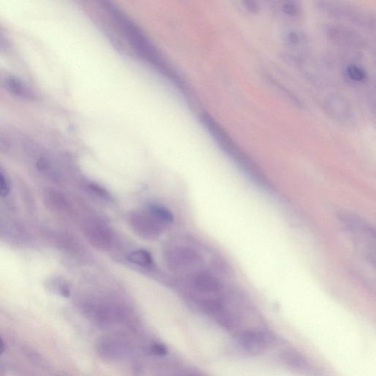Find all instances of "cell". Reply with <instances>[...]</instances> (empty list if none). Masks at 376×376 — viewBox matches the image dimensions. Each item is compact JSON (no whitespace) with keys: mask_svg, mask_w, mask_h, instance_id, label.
I'll use <instances>...</instances> for the list:
<instances>
[{"mask_svg":"<svg viewBox=\"0 0 376 376\" xmlns=\"http://www.w3.org/2000/svg\"><path fill=\"white\" fill-rule=\"evenodd\" d=\"M88 187L93 193L101 198V199L109 202L111 201V196L105 187L96 183L89 184Z\"/></svg>","mask_w":376,"mask_h":376,"instance_id":"44dd1931","label":"cell"},{"mask_svg":"<svg viewBox=\"0 0 376 376\" xmlns=\"http://www.w3.org/2000/svg\"><path fill=\"white\" fill-rule=\"evenodd\" d=\"M267 81L271 85L276 91L278 92L280 94L283 95L286 100H289L293 105L299 108H303L304 105L299 98L295 96L288 88L284 87L280 83L277 82L274 79L269 77L267 79Z\"/></svg>","mask_w":376,"mask_h":376,"instance_id":"5bb4252c","label":"cell"},{"mask_svg":"<svg viewBox=\"0 0 376 376\" xmlns=\"http://www.w3.org/2000/svg\"><path fill=\"white\" fill-rule=\"evenodd\" d=\"M46 202L51 205L54 209L57 210H62L65 209L66 206V198L61 193L56 191H52L51 193H46Z\"/></svg>","mask_w":376,"mask_h":376,"instance_id":"ac0fdd59","label":"cell"},{"mask_svg":"<svg viewBox=\"0 0 376 376\" xmlns=\"http://www.w3.org/2000/svg\"><path fill=\"white\" fill-rule=\"evenodd\" d=\"M6 86L13 94L23 98H31V94L23 82L15 77H10L6 81Z\"/></svg>","mask_w":376,"mask_h":376,"instance_id":"9a60e30c","label":"cell"},{"mask_svg":"<svg viewBox=\"0 0 376 376\" xmlns=\"http://www.w3.org/2000/svg\"><path fill=\"white\" fill-rule=\"evenodd\" d=\"M285 367L302 376H326L304 355L295 350H285L281 353Z\"/></svg>","mask_w":376,"mask_h":376,"instance_id":"9c48e42d","label":"cell"},{"mask_svg":"<svg viewBox=\"0 0 376 376\" xmlns=\"http://www.w3.org/2000/svg\"><path fill=\"white\" fill-rule=\"evenodd\" d=\"M340 221L355 251L366 262L375 267L376 236L373 227L361 217L352 215H342Z\"/></svg>","mask_w":376,"mask_h":376,"instance_id":"6da1fadb","label":"cell"},{"mask_svg":"<svg viewBox=\"0 0 376 376\" xmlns=\"http://www.w3.org/2000/svg\"><path fill=\"white\" fill-rule=\"evenodd\" d=\"M316 8L325 15L349 23L356 27L368 31L375 29L374 16L355 7L338 2L320 1L316 3Z\"/></svg>","mask_w":376,"mask_h":376,"instance_id":"7a4b0ae2","label":"cell"},{"mask_svg":"<svg viewBox=\"0 0 376 376\" xmlns=\"http://www.w3.org/2000/svg\"><path fill=\"white\" fill-rule=\"evenodd\" d=\"M193 284L198 292L210 295L211 297L221 294L227 288L219 277L207 272L196 274Z\"/></svg>","mask_w":376,"mask_h":376,"instance_id":"8fae6325","label":"cell"},{"mask_svg":"<svg viewBox=\"0 0 376 376\" xmlns=\"http://www.w3.org/2000/svg\"><path fill=\"white\" fill-rule=\"evenodd\" d=\"M10 185L5 174L0 170V196H7L10 193Z\"/></svg>","mask_w":376,"mask_h":376,"instance_id":"7402d4cb","label":"cell"},{"mask_svg":"<svg viewBox=\"0 0 376 376\" xmlns=\"http://www.w3.org/2000/svg\"><path fill=\"white\" fill-rule=\"evenodd\" d=\"M113 232L107 223L96 217L88 220L84 226L87 239L95 248L100 250L111 248L114 239Z\"/></svg>","mask_w":376,"mask_h":376,"instance_id":"5b68a950","label":"cell"},{"mask_svg":"<svg viewBox=\"0 0 376 376\" xmlns=\"http://www.w3.org/2000/svg\"><path fill=\"white\" fill-rule=\"evenodd\" d=\"M216 133L217 137L219 138V141L223 146L224 150L232 157V159L239 166L240 170L254 182L264 187L268 185V182H267L258 166L256 165L248 155L241 150L240 146H237L224 133L219 131H216Z\"/></svg>","mask_w":376,"mask_h":376,"instance_id":"3957f363","label":"cell"},{"mask_svg":"<svg viewBox=\"0 0 376 376\" xmlns=\"http://www.w3.org/2000/svg\"><path fill=\"white\" fill-rule=\"evenodd\" d=\"M128 260L143 268H152L154 265L152 254L144 250H136L129 254Z\"/></svg>","mask_w":376,"mask_h":376,"instance_id":"4fadbf2b","label":"cell"},{"mask_svg":"<svg viewBox=\"0 0 376 376\" xmlns=\"http://www.w3.org/2000/svg\"><path fill=\"white\" fill-rule=\"evenodd\" d=\"M281 12L286 16L295 18L300 16L301 8L298 2L285 1L281 3Z\"/></svg>","mask_w":376,"mask_h":376,"instance_id":"d6986e66","label":"cell"},{"mask_svg":"<svg viewBox=\"0 0 376 376\" xmlns=\"http://www.w3.org/2000/svg\"><path fill=\"white\" fill-rule=\"evenodd\" d=\"M324 32L330 41L347 47L364 49L368 45L367 41L358 32L343 25H329Z\"/></svg>","mask_w":376,"mask_h":376,"instance_id":"ba28073f","label":"cell"},{"mask_svg":"<svg viewBox=\"0 0 376 376\" xmlns=\"http://www.w3.org/2000/svg\"><path fill=\"white\" fill-rule=\"evenodd\" d=\"M346 75L354 82H363L367 79V72L364 71V69L360 66L351 64L346 67L345 69Z\"/></svg>","mask_w":376,"mask_h":376,"instance_id":"e0dca14e","label":"cell"},{"mask_svg":"<svg viewBox=\"0 0 376 376\" xmlns=\"http://www.w3.org/2000/svg\"><path fill=\"white\" fill-rule=\"evenodd\" d=\"M128 220L133 231L143 239L153 241L161 234V225L148 213L133 211L129 214Z\"/></svg>","mask_w":376,"mask_h":376,"instance_id":"8992f818","label":"cell"},{"mask_svg":"<svg viewBox=\"0 0 376 376\" xmlns=\"http://www.w3.org/2000/svg\"><path fill=\"white\" fill-rule=\"evenodd\" d=\"M148 213L160 225L172 224L174 219L173 213L163 206L152 204Z\"/></svg>","mask_w":376,"mask_h":376,"instance_id":"7c38bea8","label":"cell"},{"mask_svg":"<svg viewBox=\"0 0 376 376\" xmlns=\"http://www.w3.org/2000/svg\"><path fill=\"white\" fill-rule=\"evenodd\" d=\"M240 347L252 354H258L269 349L276 342V338L268 330L263 327H252L237 334Z\"/></svg>","mask_w":376,"mask_h":376,"instance_id":"277c9868","label":"cell"},{"mask_svg":"<svg viewBox=\"0 0 376 376\" xmlns=\"http://www.w3.org/2000/svg\"><path fill=\"white\" fill-rule=\"evenodd\" d=\"M48 286L49 289L51 288L54 292L64 297H68L70 295V286H69L67 282L63 280L54 279L51 282H49Z\"/></svg>","mask_w":376,"mask_h":376,"instance_id":"ffe728a7","label":"cell"},{"mask_svg":"<svg viewBox=\"0 0 376 376\" xmlns=\"http://www.w3.org/2000/svg\"><path fill=\"white\" fill-rule=\"evenodd\" d=\"M202 260L199 253L187 247H177L165 254L167 266L174 271L189 269L200 263Z\"/></svg>","mask_w":376,"mask_h":376,"instance_id":"30bf717a","label":"cell"},{"mask_svg":"<svg viewBox=\"0 0 376 376\" xmlns=\"http://www.w3.org/2000/svg\"><path fill=\"white\" fill-rule=\"evenodd\" d=\"M323 108L332 120L348 125L353 122L354 115L347 98L339 94H332L325 98Z\"/></svg>","mask_w":376,"mask_h":376,"instance_id":"52a82bcc","label":"cell"},{"mask_svg":"<svg viewBox=\"0 0 376 376\" xmlns=\"http://www.w3.org/2000/svg\"><path fill=\"white\" fill-rule=\"evenodd\" d=\"M5 351V344L1 338H0V355H1Z\"/></svg>","mask_w":376,"mask_h":376,"instance_id":"d4e9b609","label":"cell"},{"mask_svg":"<svg viewBox=\"0 0 376 376\" xmlns=\"http://www.w3.org/2000/svg\"><path fill=\"white\" fill-rule=\"evenodd\" d=\"M152 352L156 355L163 356L167 355V349L165 346L162 344H155L152 346Z\"/></svg>","mask_w":376,"mask_h":376,"instance_id":"cb8c5ba5","label":"cell"},{"mask_svg":"<svg viewBox=\"0 0 376 376\" xmlns=\"http://www.w3.org/2000/svg\"><path fill=\"white\" fill-rule=\"evenodd\" d=\"M285 41L293 47H301L308 44V38L302 31L293 29L286 34Z\"/></svg>","mask_w":376,"mask_h":376,"instance_id":"2e32d148","label":"cell"},{"mask_svg":"<svg viewBox=\"0 0 376 376\" xmlns=\"http://www.w3.org/2000/svg\"><path fill=\"white\" fill-rule=\"evenodd\" d=\"M244 8L251 14H257L260 11V4L253 0H245L242 2Z\"/></svg>","mask_w":376,"mask_h":376,"instance_id":"603a6c76","label":"cell"}]
</instances>
